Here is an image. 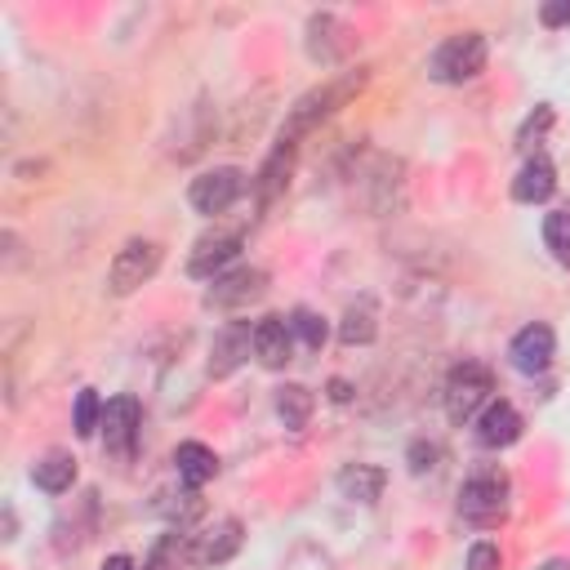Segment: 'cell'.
I'll return each mask as SVG.
<instances>
[{"instance_id": "cell-30", "label": "cell", "mask_w": 570, "mask_h": 570, "mask_svg": "<svg viewBox=\"0 0 570 570\" xmlns=\"http://www.w3.org/2000/svg\"><path fill=\"white\" fill-rule=\"evenodd\" d=\"M102 570H138V566H134V557L116 552V557H107V566H102Z\"/></svg>"}, {"instance_id": "cell-22", "label": "cell", "mask_w": 570, "mask_h": 570, "mask_svg": "<svg viewBox=\"0 0 570 570\" xmlns=\"http://www.w3.org/2000/svg\"><path fill=\"white\" fill-rule=\"evenodd\" d=\"M276 414H281L285 428H307V419H312V392L303 383L276 387Z\"/></svg>"}, {"instance_id": "cell-9", "label": "cell", "mask_w": 570, "mask_h": 570, "mask_svg": "<svg viewBox=\"0 0 570 570\" xmlns=\"http://www.w3.org/2000/svg\"><path fill=\"white\" fill-rule=\"evenodd\" d=\"M240 254V232H214V236H200L196 249L187 254V272L200 276V281H214L227 272V263Z\"/></svg>"}, {"instance_id": "cell-31", "label": "cell", "mask_w": 570, "mask_h": 570, "mask_svg": "<svg viewBox=\"0 0 570 570\" xmlns=\"http://www.w3.org/2000/svg\"><path fill=\"white\" fill-rule=\"evenodd\" d=\"M330 396H334V401H347V396H352V387H347L343 379H334V383H330Z\"/></svg>"}, {"instance_id": "cell-19", "label": "cell", "mask_w": 570, "mask_h": 570, "mask_svg": "<svg viewBox=\"0 0 570 570\" xmlns=\"http://www.w3.org/2000/svg\"><path fill=\"white\" fill-rule=\"evenodd\" d=\"M379 334V303L370 298V294H361L356 303H347V312H343V321H338V338L347 343V347H361V343H370Z\"/></svg>"}, {"instance_id": "cell-21", "label": "cell", "mask_w": 570, "mask_h": 570, "mask_svg": "<svg viewBox=\"0 0 570 570\" xmlns=\"http://www.w3.org/2000/svg\"><path fill=\"white\" fill-rule=\"evenodd\" d=\"M31 481H36L40 490H49V494H62V490H71V481H76V459L62 454V450H49V454L31 468Z\"/></svg>"}, {"instance_id": "cell-28", "label": "cell", "mask_w": 570, "mask_h": 570, "mask_svg": "<svg viewBox=\"0 0 570 570\" xmlns=\"http://www.w3.org/2000/svg\"><path fill=\"white\" fill-rule=\"evenodd\" d=\"M436 454H441V450H436L432 441H414V445H410V468H414V472H428V468H436Z\"/></svg>"}, {"instance_id": "cell-1", "label": "cell", "mask_w": 570, "mask_h": 570, "mask_svg": "<svg viewBox=\"0 0 570 570\" xmlns=\"http://www.w3.org/2000/svg\"><path fill=\"white\" fill-rule=\"evenodd\" d=\"M365 80H370V71H365V67H356V71H338V76H330L325 85L307 89V94L285 111L281 142H294V147H298V138H303V134H312L316 125H325V120H330L347 98H356V94L365 89Z\"/></svg>"}, {"instance_id": "cell-10", "label": "cell", "mask_w": 570, "mask_h": 570, "mask_svg": "<svg viewBox=\"0 0 570 570\" xmlns=\"http://www.w3.org/2000/svg\"><path fill=\"white\" fill-rule=\"evenodd\" d=\"M552 352H557V338H552V330L548 325H525V330H517V338L508 343V356H512V365L521 370V374H543L548 365H552Z\"/></svg>"}, {"instance_id": "cell-13", "label": "cell", "mask_w": 570, "mask_h": 570, "mask_svg": "<svg viewBox=\"0 0 570 570\" xmlns=\"http://www.w3.org/2000/svg\"><path fill=\"white\" fill-rule=\"evenodd\" d=\"M254 356L267 365V370H281L289 356H294V325L285 316H263L254 325Z\"/></svg>"}, {"instance_id": "cell-14", "label": "cell", "mask_w": 570, "mask_h": 570, "mask_svg": "<svg viewBox=\"0 0 570 570\" xmlns=\"http://www.w3.org/2000/svg\"><path fill=\"white\" fill-rule=\"evenodd\" d=\"M240 534H245V525H240L236 517H223V521L209 525L205 534H191V561H196V566H218V561H227V557L240 548Z\"/></svg>"}, {"instance_id": "cell-29", "label": "cell", "mask_w": 570, "mask_h": 570, "mask_svg": "<svg viewBox=\"0 0 570 570\" xmlns=\"http://www.w3.org/2000/svg\"><path fill=\"white\" fill-rule=\"evenodd\" d=\"M548 27H561V22H570V4H543V13H539Z\"/></svg>"}, {"instance_id": "cell-18", "label": "cell", "mask_w": 570, "mask_h": 570, "mask_svg": "<svg viewBox=\"0 0 570 570\" xmlns=\"http://www.w3.org/2000/svg\"><path fill=\"white\" fill-rule=\"evenodd\" d=\"M334 485H338V494L352 499V503H374V499L383 494V485H387V472L374 468V463H347V468L334 476Z\"/></svg>"}, {"instance_id": "cell-24", "label": "cell", "mask_w": 570, "mask_h": 570, "mask_svg": "<svg viewBox=\"0 0 570 570\" xmlns=\"http://www.w3.org/2000/svg\"><path fill=\"white\" fill-rule=\"evenodd\" d=\"M71 423H76V436H94V432H98V423H102V401H98L94 387H85V392L76 396Z\"/></svg>"}, {"instance_id": "cell-17", "label": "cell", "mask_w": 570, "mask_h": 570, "mask_svg": "<svg viewBox=\"0 0 570 570\" xmlns=\"http://www.w3.org/2000/svg\"><path fill=\"white\" fill-rule=\"evenodd\" d=\"M552 187H557V169H552V160H548V156H530V160L521 165V174L512 178V200H521V205H539V200L552 196Z\"/></svg>"}, {"instance_id": "cell-5", "label": "cell", "mask_w": 570, "mask_h": 570, "mask_svg": "<svg viewBox=\"0 0 570 570\" xmlns=\"http://www.w3.org/2000/svg\"><path fill=\"white\" fill-rule=\"evenodd\" d=\"M156 267H160V245L134 236V240H125L116 249V258L107 267V289L111 294H134L138 285H147L156 276Z\"/></svg>"}, {"instance_id": "cell-16", "label": "cell", "mask_w": 570, "mask_h": 570, "mask_svg": "<svg viewBox=\"0 0 570 570\" xmlns=\"http://www.w3.org/2000/svg\"><path fill=\"white\" fill-rule=\"evenodd\" d=\"M294 142H281L276 138V147L267 151V160H263V169H258V178H254V191H258V205L267 209L272 200H276V191L289 183V169H294Z\"/></svg>"}, {"instance_id": "cell-27", "label": "cell", "mask_w": 570, "mask_h": 570, "mask_svg": "<svg viewBox=\"0 0 570 570\" xmlns=\"http://www.w3.org/2000/svg\"><path fill=\"white\" fill-rule=\"evenodd\" d=\"M548 125H552V107H539V111H534V116H530V120L521 125L517 142H521V147H530V138H539V134H543Z\"/></svg>"}, {"instance_id": "cell-2", "label": "cell", "mask_w": 570, "mask_h": 570, "mask_svg": "<svg viewBox=\"0 0 570 570\" xmlns=\"http://www.w3.org/2000/svg\"><path fill=\"white\" fill-rule=\"evenodd\" d=\"M508 472L503 468H481L459 485V517L472 525H494L508 512Z\"/></svg>"}, {"instance_id": "cell-4", "label": "cell", "mask_w": 570, "mask_h": 570, "mask_svg": "<svg viewBox=\"0 0 570 570\" xmlns=\"http://www.w3.org/2000/svg\"><path fill=\"white\" fill-rule=\"evenodd\" d=\"M490 392H494V379L481 361H459L450 374H445V414L450 423H468L476 419L485 405H490Z\"/></svg>"}, {"instance_id": "cell-25", "label": "cell", "mask_w": 570, "mask_h": 570, "mask_svg": "<svg viewBox=\"0 0 570 570\" xmlns=\"http://www.w3.org/2000/svg\"><path fill=\"white\" fill-rule=\"evenodd\" d=\"M289 325H294V338L303 343V347H325V321L316 316V312H307V307H298L294 316H289Z\"/></svg>"}, {"instance_id": "cell-11", "label": "cell", "mask_w": 570, "mask_h": 570, "mask_svg": "<svg viewBox=\"0 0 570 570\" xmlns=\"http://www.w3.org/2000/svg\"><path fill=\"white\" fill-rule=\"evenodd\" d=\"M138 423H142V410H138L134 396H116V401H107V405H102V423H98L107 450L129 454V450H134V436H138Z\"/></svg>"}, {"instance_id": "cell-26", "label": "cell", "mask_w": 570, "mask_h": 570, "mask_svg": "<svg viewBox=\"0 0 570 570\" xmlns=\"http://www.w3.org/2000/svg\"><path fill=\"white\" fill-rule=\"evenodd\" d=\"M468 570H503V557H499V548L494 543H472L468 548Z\"/></svg>"}, {"instance_id": "cell-15", "label": "cell", "mask_w": 570, "mask_h": 570, "mask_svg": "<svg viewBox=\"0 0 570 570\" xmlns=\"http://www.w3.org/2000/svg\"><path fill=\"white\" fill-rule=\"evenodd\" d=\"M521 436V414L508 405V401H490L481 414H476V441L485 450H503Z\"/></svg>"}, {"instance_id": "cell-7", "label": "cell", "mask_w": 570, "mask_h": 570, "mask_svg": "<svg viewBox=\"0 0 570 570\" xmlns=\"http://www.w3.org/2000/svg\"><path fill=\"white\" fill-rule=\"evenodd\" d=\"M267 294V272L263 267H227L223 276L209 281V307H245Z\"/></svg>"}, {"instance_id": "cell-12", "label": "cell", "mask_w": 570, "mask_h": 570, "mask_svg": "<svg viewBox=\"0 0 570 570\" xmlns=\"http://www.w3.org/2000/svg\"><path fill=\"white\" fill-rule=\"evenodd\" d=\"M307 53L321 67L343 62V53H347V27L334 13H312L307 18Z\"/></svg>"}, {"instance_id": "cell-8", "label": "cell", "mask_w": 570, "mask_h": 570, "mask_svg": "<svg viewBox=\"0 0 570 570\" xmlns=\"http://www.w3.org/2000/svg\"><path fill=\"white\" fill-rule=\"evenodd\" d=\"M249 352H254V330H249V321L223 325V330L214 334V347H209V374H214V379H227L232 370H240V365L249 361Z\"/></svg>"}, {"instance_id": "cell-20", "label": "cell", "mask_w": 570, "mask_h": 570, "mask_svg": "<svg viewBox=\"0 0 570 570\" xmlns=\"http://www.w3.org/2000/svg\"><path fill=\"white\" fill-rule=\"evenodd\" d=\"M174 463H178V476H183L191 490H200V485L218 472L214 450H209V445H200V441H183V445L174 450Z\"/></svg>"}, {"instance_id": "cell-32", "label": "cell", "mask_w": 570, "mask_h": 570, "mask_svg": "<svg viewBox=\"0 0 570 570\" xmlns=\"http://www.w3.org/2000/svg\"><path fill=\"white\" fill-rule=\"evenodd\" d=\"M539 570H570V561H561V557H552V561H543Z\"/></svg>"}, {"instance_id": "cell-23", "label": "cell", "mask_w": 570, "mask_h": 570, "mask_svg": "<svg viewBox=\"0 0 570 570\" xmlns=\"http://www.w3.org/2000/svg\"><path fill=\"white\" fill-rule=\"evenodd\" d=\"M543 245L552 249V258L561 267H570V209H552L543 218Z\"/></svg>"}, {"instance_id": "cell-3", "label": "cell", "mask_w": 570, "mask_h": 570, "mask_svg": "<svg viewBox=\"0 0 570 570\" xmlns=\"http://www.w3.org/2000/svg\"><path fill=\"white\" fill-rule=\"evenodd\" d=\"M485 67V36L481 31H454L436 45V53L428 58V76L441 85H463Z\"/></svg>"}, {"instance_id": "cell-6", "label": "cell", "mask_w": 570, "mask_h": 570, "mask_svg": "<svg viewBox=\"0 0 570 570\" xmlns=\"http://www.w3.org/2000/svg\"><path fill=\"white\" fill-rule=\"evenodd\" d=\"M245 191V174L236 165H218V169H205L200 178H191L187 187V200L196 214H227L236 205V196Z\"/></svg>"}]
</instances>
